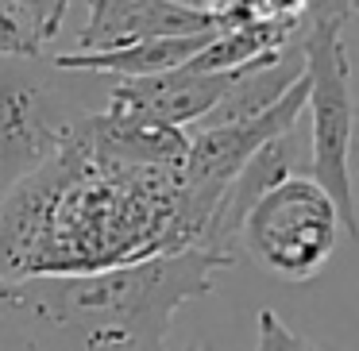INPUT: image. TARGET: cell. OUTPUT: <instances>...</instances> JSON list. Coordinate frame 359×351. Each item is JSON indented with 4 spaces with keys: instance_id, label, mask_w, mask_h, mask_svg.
I'll list each match as a JSON object with an SVG mask.
<instances>
[{
    "instance_id": "obj_1",
    "label": "cell",
    "mask_w": 359,
    "mask_h": 351,
    "mask_svg": "<svg viewBox=\"0 0 359 351\" xmlns=\"http://www.w3.org/2000/svg\"><path fill=\"white\" fill-rule=\"evenodd\" d=\"M178 174L66 143L0 197V282L97 274L178 251Z\"/></svg>"
},
{
    "instance_id": "obj_2",
    "label": "cell",
    "mask_w": 359,
    "mask_h": 351,
    "mask_svg": "<svg viewBox=\"0 0 359 351\" xmlns=\"http://www.w3.org/2000/svg\"><path fill=\"white\" fill-rule=\"evenodd\" d=\"M228 266L212 251L186 247L97 274L16 278L0 282V309L81 336V351H163L174 312L209 294Z\"/></svg>"
},
{
    "instance_id": "obj_3",
    "label": "cell",
    "mask_w": 359,
    "mask_h": 351,
    "mask_svg": "<svg viewBox=\"0 0 359 351\" xmlns=\"http://www.w3.org/2000/svg\"><path fill=\"white\" fill-rule=\"evenodd\" d=\"M305 55V112H309V178L332 197L340 228L359 243V216L348 189V135H351V58L344 24L302 20L297 32Z\"/></svg>"
},
{
    "instance_id": "obj_4",
    "label": "cell",
    "mask_w": 359,
    "mask_h": 351,
    "mask_svg": "<svg viewBox=\"0 0 359 351\" xmlns=\"http://www.w3.org/2000/svg\"><path fill=\"white\" fill-rule=\"evenodd\" d=\"M336 240L340 212L309 174H290L286 181L266 189L240 232L248 255L282 282L317 278L332 259Z\"/></svg>"
},
{
    "instance_id": "obj_5",
    "label": "cell",
    "mask_w": 359,
    "mask_h": 351,
    "mask_svg": "<svg viewBox=\"0 0 359 351\" xmlns=\"http://www.w3.org/2000/svg\"><path fill=\"white\" fill-rule=\"evenodd\" d=\"M24 58H0V197L39 170L66 143L74 120L70 101L47 78L24 70Z\"/></svg>"
},
{
    "instance_id": "obj_6",
    "label": "cell",
    "mask_w": 359,
    "mask_h": 351,
    "mask_svg": "<svg viewBox=\"0 0 359 351\" xmlns=\"http://www.w3.org/2000/svg\"><path fill=\"white\" fill-rule=\"evenodd\" d=\"M220 32V16L209 8H189L174 0H86V24L78 50H109L147 39Z\"/></svg>"
},
{
    "instance_id": "obj_7",
    "label": "cell",
    "mask_w": 359,
    "mask_h": 351,
    "mask_svg": "<svg viewBox=\"0 0 359 351\" xmlns=\"http://www.w3.org/2000/svg\"><path fill=\"white\" fill-rule=\"evenodd\" d=\"M297 163H302L297 128H290L286 135L263 143V147L240 166V174L224 186V193L217 197V205H212L201 235H197V247L212 251V255L228 259V263H236V247H240V232H243L248 212L259 205V197H263L266 189H274L278 181H286L290 174H297Z\"/></svg>"
},
{
    "instance_id": "obj_8",
    "label": "cell",
    "mask_w": 359,
    "mask_h": 351,
    "mask_svg": "<svg viewBox=\"0 0 359 351\" xmlns=\"http://www.w3.org/2000/svg\"><path fill=\"white\" fill-rule=\"evenodd\" d=\"M236 74L240 70L189 74L186 66H178V70L151 74V78H124L109 89V112L166 128H194L224 97Z\"/></svg>"
},
{
    "instance_id": "obj_9",
    "label": "cell",
    "mask_w": 359,
    "mask_h": 351,
    "mask_svg": "<svg viewBox=\"0 0 359 351\" xmlns=\"http://www.w3.org/2000/svg\"><path fill=\"white\" fill-rule=\"evenodd\" d=\"M302 78H305L302 43H290L278 55L255 58V62L240 66V74H236L232 85L224 89V97H220L194 128H220V124H240V120L259 116V112L274 109Z\"/></svg>"
},
{
    "instance_id": "obj_10",
    "label": "cell",
    "mask_w": 359,
    "mask_h": 351,
    "mask_svg": "<svg viewBox=\"0 0 359 351\" xmlns=\"http://www.w3.org/2000/svg\"><path fill=\"white\" fill-rule=\"evenodd\" d=\"M217 32L205 35H178V39H147V43H128V47H109V50H66L55 55L50 66L70 74H109V78H151L186 66Z\"/></svg>"
},
{
    "instance_id": "obj_11",
    "label": "cell",
    "mask_w": 359,
    "mask_h": 351,
    "mask_svg": "<svg viewBox=\"0 0 359 351\" xmlns=\"http://www.w3.org/2000/svg\"><path fill=\"white\" fill-rule=\"evenodd\" d=\"M302 20H274V16H251L240 24H228L197 50L186 62L189 74H220V70H240L255 58L278 55L290 43H297Z\"/></svg>"
},
{
    "instance_id": "obj_12",
    "label": "cell",
    "mask_w": 359,
    "mask_h": 351,
    "mask_svg": "<svg viewBox=\"0 0 359 351\" xmlns=\"http://www.w3.org/2000/svg\"><path fill=\"white\" fill-rule=\"evenodd\" d=\"M43 39L24 24L8 0H0V58H39Z\"/></svg>"
},
{
    "instance_id": "obj_13",
    "label": "cell",
    "mask_w": 359,
    "mask_h": 351,
    "mask_svg": "<svg viewBox=\"0 0 359 351\" xmlns=\"http://www.w3.org/2000/svg\"><path fill=\"white\" fill-rule=\"evenodd\" d=\"M8 4L24 16V24L32 27L43 43L55 39L58 27L66 24V12H70V0H8Z\"/></svg>"
},
{
    "instance_id": "obj_14",
    "label": "cell",
    "mask_w": 359,
    "mask_h": 351,
    "mask_svg": "<svg viewBox=\"0 0 359 351\" xmlns=\"http://www.w3.org/2000/svg\"><path fill=\"white\" fill-rule=\"evenodd\" d=\"M255 351H313V343L302 340L286 320H278V312H274V309H259Z\"/></svg>"
},
{
    "instance_id": "obj_15",
    "label": "cell",
    "mask_w": 359,
    "mask_h": 351,
    "mask_svg": "<svg viewBox=\"0 0 359 351\" xmlns=\"http://www.w3.org/2000/svg\"><path fill=\"white\" fill-rule=\"evenodd\" d=\"M351 0H309V8L302 12V20H332V24H348Z\"/></svg>"
},
{
    "instance_id": "obj_16",
    "label": "cell",
    "mask_w": 359,
    "mask_h": 351,
    "mask_svg": "<svg viewBox=\"0 0 359 351\" xmlns=\"http://www.w3.org/2000/svg\"><path fill=\"white\" fill-rule=\"evenodd\" d=\"M205 4H209V12H217V16H220V27L240 24V20L255 16V0H205Z\"/></svg>"
},
{
    "instance_id": "obj_17",
    "label": "cell",
    "mask_w": 359,
    "mask_h": 351,
    "mask_svg": "<svg viewBox=\"0 0 359 351\" xmlns=\"http://www.w3.org/2000/svg\"><path fill=\"white\" fill-rule=\"evenodd\" d=\"M309 0H255V16H274V20H302Z\"/></svg>"
},
{
    "instance_id": "obj_18",
    "label": "cell",
    "mask_w": 359,
    "mask_h": 351,
    "mask_svg": "<svg viewBox=\"0 0 359 351\" xmlns=\"http://www.w3.org/2000/svg\"><path fill=\"white\" fill-rule=\"evenodd\" d=\"M348 189H351V201L359 209V109L351 116V135H348Z\"/></svg>"
},
{
    "instance_id": "obj_19",
    "label": "cell",
    "mask_w": 359,
    "mask_h": 351,
    "mask_svg": "<svg viewBox=\"0 0 359 351\" xmlns=\"http://www.w3.org/2000/svg\"><path fill=\"white\" fill-rule=\"evenodd\" d=\"M174 4H189V8H209L205 0H174Z\"/></svg>"
},
{
    "instance_id": "obj_20",
    "label": "cell",
    "mask_w": 359,
    "mask_h": 351,
    "mask_svg": "<svg viewBox=\"0 0 359 351\" xmlns=\"http://www.w3.org/2000/svg\"><path fill=\"white\" fill-rule=\"evenodd\" d=\"M313 351H344V347H336V343H313Z\"/></svg>"
},
{
    "instance_id": "obj_21",
    "label": "cell",
    "mask_w": 359,
    "mask_h": 351,
    "mask_svg": "<svg viewBox=\"0 0 359 351\" xmlns=\"http://www.w3.org/2000/svg\"><path fill=\"white\" fill-rule=\"evenodd\" d=\"M351 16H355V20H359V0H351Z\"/></svg>"
},
{
    "instance_id": "obj_22",
    "label": "cell",
    "mask_w": 359,
    "mask_h": 351,
    "mask_svg": "<svg viewBox=\"0 0 359 351\" xmlns=\"http://www.w3.org/2000/svg\"><path fill=\"white\" fill-rule=\"evenodd\" d=\"M186 351H209V347H186Z\"/></svg>"
}]
</instances>
